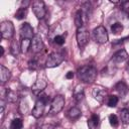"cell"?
I'll return each instance as SVG.
<instances>
[{
    "mask_svg": "<svg viewBox=\"0 0 129 129\" xmlns=\"http://www.w3.org/2000/svg\"><path fill=\"white\" fill-rule=\"evenodd\" d=\"M31 46V39H22L20 42V47H21V51L23 53H26Z\"/></svg>",
    "mask_w": 129,
    "mask_h": 129,
    "instance_id": "cell-26",
    "label": "cell"
},
{
    "mask_svg": "<svg viewBox=\"0 0 129 129\" xmlns=\"http://www.w3.org/2000/svg\"><path fill=\"white\" fill-rule=\"evenodd\" d=\"M0 50H1V56L4 54V48H3V46H1L0 47Z\"/></svg>",
    "mask_w": 129,
    "mask_h": 129,
    "instance_id": "cell-37",
    "label": "cell"
},
{
    "mask_svg": "<svg viewBox=\"0 0 129 129\" xmlns=\"http://www.w3.org/2000/svg\"><path fill=\"white\" fill-rule=\"evenodd\" d=\"M4 99L6 100V102L14 104L18 101L19 96L15 91H13L9 88H5L4 91L2 92V100H4Z\"/></svg>",
    "mask_w": 129,
    "mask_h": 129,
    "instance_id": "cell-11",
    "label": "cell"
},
{
    "mask_svg": "<svg viewBox=\"0 0 129 129\" xmlns=\"http://www.w3.org/2000/svg\"><path fill=\"white\" fill-rule=\"evenodd\" d=\"M93 38L97 43H100V44L106 43L109 39V35H108V32H107L106 28L102 25L97 26L93 30Z\"/></svg>",
    "mask_w": 129,
    "mask_h": 129,
    "instance_id": "cell-6",
    "label": "cell"
},
{
    "mask_svg": "<svg viewBox=\"0 0 129 129\" xmlns=\"http://www.w3.org/2000/svg\"><path fill=\"white\" fill-rule=\"evenodd\" d=\"M30 49L32 50L33 53H39L41 52L43 49H44V44H43V41L41 39V37L39 35H35L32 40H31V46H30Z\"/></svg>",
    "mask_w": 129,
    "mask_h": 129,
    "instance_id": "cell-12",
    "label": "cell"
},
{
    "mask_svg": "<svg viewBox=\"0 0 129 129\" xmlns=\"http://www.w3.org/2000/svg\"><path fill=\"white\" fill-rule=\"evenodd\" d=\"M121 5H122V8L123 10L127 13V15L129 16V1H124V2H121Z\"/></svg>",
    "mask_w": 129,
    "mask_h": 129,
    "instance_id": "cell-34",
    "label": "cell"
},
{
    "mask_svg": "<svg viewBox=\"0 0 129 129\" xmlns=\"http://www.w3.org/2000/svg\"><path fill=\"white\" fill-rule=\"evenodd\" d=\"M76 38H77V42L80 48H83L84 46H86L89 41V31L87 27L83 26V27L77 28Z\"/></svg>",
    "mask_w": 129,
    "mask_h": 129,
    "instance_id": "cell-7",
    "label": "cell"
},
{
    "mask_svg": "<svg viewBox=\"0 0 129 129\" xmlns=\"http://www.w3.org/2000/svg\"><path fill=\"white\" fill-rule=\"evenodd\" d=\"M128 58V53L125 49H119L117 50L113 55H112V58H111V62H113L114 64L116 63H119V62H122L124 60H126Z\"/></svg>",
    "mask_w": 129,
    "mask_h": 129,
    "instance_id": "cell-14",
    "label": "cell"
},
{
    "mask_svg": "<svg viewBox=\"0 0 129 129\" xmlns=\"http://www.w3.org/2000/svg\"><path fill=\"white\" fill-rule=\"evenodd\" d=\"M27 15V8L25 7H20L17 9V11L15 12L14 14V17L18 20H21V19H24Z\"/></svg>",
    "mask_w": 129,
    "mask_h": 129,
    "instance_id": "cell-25",
    "label": "cell"
},
{
    "mask_svg": "<svg viewBox=\"0 0 129 129\" xmlns=\"http://www.w3.org/2000/svg\"><path fill=\"white\" fill-rule=\"evenodd\" d=\"M109 122H110L111 126H113V127H117L119 125V119L115 114L109 115Z\"/></svg>",
    "mask_w": 129,
    "mask_h": 129,
    "instance_id": "cell-32",
    "label": "cell"
},
{
    "mask_svg": "<svg viewBox=\"0 0 129 129\" xmlns=\"http://www.w3.org/2000/svg\"><path fill=\"white\" fill-rule=\"evenodd\" d=\"M66 78L67 79H73L74 78V73L73 72H68V74L66 75Z\"/></svg>",
    "mask_w": 129,
    "mask_h": 129,
    "instance_id": "cell-36",
    "label": "cell"
},
{
    "mask_svg": "<svg viewBox=\"0 0 129 129\" xmlns=\"http://www.w3.org/2000/svg\"><path fill=\"white\" fill-rule=\"evenodd\" d=\"M20 51H21L20 45L18 44V42L16 40H13L11 42V45H10V52H11V54L14 55V56H17Z\"/></svg>",
    "mask_w": 129,
    "mask_h": 129,
    "instance_id": "cell-24",
    "label": "cell"
},
{
    "mask_svg": "<svg viewBox=\"0 0 129 129\" xmlns=\"http://www.w3.org/2000/svg\"><path fill=\"white\" fill-rule=\"evenodd\" d=\"M92 96L95 100H97L100 104H103L105 102V99L107 97V91L105 88L101 86H96L92 90Z\"/></svg>",
    "mask_w": 129,
    "mask_h": 129,
    "instance_id": "cell-10",
    "label": "cell"
},
{
    "mask_svg": "<svg viewBox=\"0 0 129 129\" xmlns=\"http://www.w3.org/2000/svg\"><path fill=\"white\" fill-rule=\"evenodd\" d=\"M114 89H115V91H116L121 97L126 96V95L128 94V92H129V88H128L127 84H126L124 81H119V82L115 85Z\"/></svg>",
    "mask_w": 129,
    "mask_h": 129,
    "instance_id": "cell-15",
    "label": "cell"
},
{
    "mask_svg": "<svg viewBox=\"0 0 129 129\" xmlns=\"http://www.w3.org/2000/svg\"><path fill=\"white\" fill-rule=\"evenodd\" d=\"M78 78L85 84H92L95 82L96 78H97V75H98V72H97V69L94 67V66H90V64H87V66H83L81 67L78 72Z\"/></svg>",
    "mask_w": 129,
    "mask_h": 129,
    "instance_id": "cell-1",
    "label": "cell"
},
{
    "mask_svg": "<svg viewBox=\"0 0 129 129\" xmlns=\"http://www.w3.org/2000/svg\"><path fill=\"white\" fill-rule=\"evenodd\" d=\"M100 123V117L97 114H92L91 117L88 119V127L89 129H98Z\"/></svg>",
    "mask_w": 129,
    "mask_h": 129,
    "instance_id": "cell-18",
    "label": "cell"
},
{
    "mask_svg": "<svg viewBox=\"0 0 129 129\" xmlns=\"http://www.w3.org/2000/svg\"><path fill=\"white\" fill-rule=\"evenodd\" d=\"M81 116H82V112H81V110H80L78 107H72V108L67 112V117H68L70 120H72V121L79 119Z\"/></svg>",
    "mask_w": 129,
    "mask_h": 129,
    "instance_id": "cell-17",
    "label": "cell"
},
{
    "mask_svg": "<svg viewBox=\"0 0 129 129\" xmlns=\"http://www.w3.org/2000/svg\"><path fill=\"white\" fill-rule=\"evenodd\" d=\"M74 21H75V25H76L77 28H80V27H83V26H84L85 18H84V16H83V13H82L81 9L77 10V12L75 13Z\"/></svg>",
    "mask_w": 129,
    "mask_h": 129,
    "instance_id": "cell-20",
    "label": "cell"
},
{
    "mask_svg": "<svg viewBox=\"0 0 129 129\" xmlns=\"http://www.w3.org/2000/svg\"><path fill=\"white\" fill-rule=\"evenodd\" d=\"M32 11L36 18L38 19H43L45 14H46V8L45 4L41 0H35L32 2Z\"/></svg>",
    "mask_w": 129,
    "mask_h": 129,
    "instance_id": "cell-8",
    "label": "cell"
},
{
    "mask_svg": "<svg viewBox=\"0 0 129 129\" xmlns=\"http://www.w3.org/2000/svg\"><path fill=\"white\" fill-rule=\"evenodd\" d=\"M36 129H54V126L51 124H42L41 126L37 127Z\"/></svg>",
    "mask_w": 129,
    "mask_h": 129,
    "instance_id": "cell-35",
    "label": "cell"
},
{
    "mask_svg": "<svg viewBox=\"0 0 129 129\" xmlns=\"http://www.w3.org/2000/svg\"><path fill=\"white\" fill-rule=\"evenodd\" d=\"M11 78V73L10 71L5 68L3 64L0 66V82L1 84H5L6 82H8Z\"/></svg>",
    "mask_w": 129,
    "mask_h": 129,
    "instance_id": "cell-16",
    "label": "cell"
},
{
    "mask_svg": "<svg viewBox=\"0 0 129 129\" xmlns=\"http://www.w3.org/2000/svg\"><path fill=\"white\" fill-rule=\"evenodd\" d=\"M84 97H85V93H84V90L82 87H76V89L74 90V93H73V98L75 100L76 103H80L84 100Z\"/></svg>",
    "mask_w": 129,
    "mask_h": 129,
    "instance_id": "cell-19",
    "label": "cell"
},
{
    "mask_svg": "<svg viewBox=\"0 0 129 129\" xmlns=\"http://www.w3.org/2000/svg\"><path fill=\"white\" fill-rule=\"evenodd\" d=\"M123 29H124V27H123L122 23H120V22H115L111 26V31L114 34H120L123 31Z\"/></svg>",
    "mask_w": 129,
    "mask_h": 129,
    "instance_id": "cell-28",
    "label": "cell"
},
{
    "mask_svg": "<svg viewBox=\"0 0 129 129\" xmlns=\"http://www.w3.org/2000/svg\"><path fill=\"white\" fill-rule=\"evenodd\" d=\"M47 86V79L43 74H38L35 83L32 85L31 87V91L34 95L38 96L41 92H43V90L46 88Z\"/></svg>",
    "mask_w": 129,
    "mask_h": 129,
    "instance_id": "cell-5",
    "label": "cell"
},
{
    "mask_svg": "<svg viewBox=\"0 0 129 129\" xmlns=\"http://www.w3.org/2000/svg\"><path fill=\"white\" fill-rule=\"evenodd\" d=\"M63 58H64V56L61 52L53 51L47 55L45 62H44V66H45V68H49V69L58 67L63 61Z\"/></svg>",
    "mask_w": 129,
    "mask_h": 129,
    "instance_id": "cell-2",
    "label": "cell"
},
{
    "mask_svg": "<svg viewBox=\"0 0 129 129\" xmlns=\"http://www.w3.org/2000/svg\"><path fill=\"white\" fill-rule=\"evenodd\" d=\"M28 67H29V69H30V70H32V71L37 70V69L39 68V64H38L37 59H35V58L30 59V60L28 61Z\"/></svg>",
    "mask_w": 129,
    "mask_h": 129,
    "instance_id": "cell-33",
    "label": "cell"
},
{
    "mask_svg": "<svg viewBox=\"0 0 129 129\" xmlns=\"http://www.w3.org/2000/svg\"><path fill=\"white\" fill-rule=\"evenodd\" d=\"M18 111L21 115H26L27 113H29V105H28V102L26 101V99L22 98L19 102V105H18Z\"/></svg>",
    "mask_w": 129,
    "mask_h": 129,
    "instance_id": "cell-21",
    "label": "cell"
},
{
    "mask_svg": "<svg viewBox=\"0 0 129 129\" xmlns=\"http://www.w3.org/2000/svg\"><path fill=\"white\" fill-rule=\"evenodd\" d=\"M19 33H20V36L22 39H31L32 40V38L35 36L33 28L28 22H24L21 24Z\"/></svg>",
    "mask_w": 129,
    "mask_h": 129,
    "instance_id": "cell-9",
    "label": "cell"
},
{
    "mask_svg": "<svg viewBox=\"0 0 129 129\" xmlns=\"http://www.w3.org/2000/svg\"><path fill=\"white\" fill-rule=\"evenodd\" d=\"M53 41L57 45H62L64 43V41H66V36L63 34H56L53 37Z\"/></svg>",
    "mask_w": 129,
    "mask_h": 129,
    "instance_id": "cell-31",
    "label": "cell"
},
{
    "mask_svg": "<svg viewBox=\"0 0 129 129\" xmlns=\"http://www.w3.org/2000/svg\"><path fill=\"white\" fill-rule=\"evenodd\" d=\"M2 129H6V128H5V127H3V128H2Z\"/></svg>",
    "mask_w": 129,
    "mask_h": 129,
    "instance_id": "cell-39",
    "label": "cell"
},
{
    "mask_svg": "<svg viewBox=\"0 0 129 129\" xmlns=\"http://www.w3.org/2000/svg\"><path fill=\"white\" fill-rule=\"evenodd\" d=\"M64 97L62 95H56L50 102V108H49V114L50 115H56L58 114L64 107Z\"/></svg>",
    "mask_w": 129,
    "mask_h": 129,
    "instance_id": "cell-3",
    "label": "cell"
},
{
    "mask_svg": "<svg viewBox=\"0 0 129 129\" xmlns=\"http://www.w3.org/2000/svg\"><path fill=\"white\" fill-rule=\"evenodd\" d=\"M126 70H127V72H128V74H129V60H128V63H127V68H126Z\"/></svg>",
    "mask_w": 129,
    "mask_h": 129,
    "instance_id": "cell-38",
    "label": "cell"
},
{
    "mask_svg": "<svg viewBox=\"0 0 129 129\" xmlns=\"http://www.w3.org/2000/svg\"><path fill=\"white\" fill-rule=\"evenodd\" d=\"M37 99H38V100H40V101H41V102H42V103H43L45 106H46V105H47L49 102H51L50 97H49L47 94H45L44 92H41V93H40V94L37 96Z\"/></svg>",
    "mask_w": 129,
    "mask_h": 129,
    "instance_id": "cell-30",
    "label": "cell"
},
{
    "mask_svg": "<svg viewBox=\"0 0 129 129\" xmlns=\"http://www.w3.org/2000/svg\"><path fill=\"white\" fill-rule=\"evenodd\" d=\"M81 11L83 13L84 18H86V20L89 19L90 14H91V11H92V5H91V3L90 2H85L82 5V7H81Z\"/></svg>",
    "mask_w": 129,
    "mask_h": 129,
    "instance_id": "cell-22",
    "label": "cell"
},
{
    "mask_svg": "<svg viewBox=\"0 0 129 129\" xmlns=\"http://www.w3.org/2000/svg\"><path fill=\"white\" fill-rule=\"evenodd\" d=\"M15 32L14 29V25L11 21L5 20L2 21L0 24V33H1V37L4 39H10L13 37Z\"/></svg>",
    "mask_w": 129,
    "mask_h": 129,
    "instance_id": "cell-4",
    "label": "cell"
},
{
    "mask_svg": "<svg viewBox=\"0 0 129 129\" xmlns=\"http://www.w3.org/2000/svg\"><path fill=\"white\" fill-rule=\"evenodd\" d=\"M23 127V121L20 118H15L11 121L10 128L11 129H22Z\"/></svg>",
    "mask_w": 129,
    "mask_h": 129,
    "instance_id": "cell-27",
    "label": "cell"
},
{
    "mask_svg": "<svg viewBox=\"0 0 129 129\" xmlns=\"http://www.w3.org/2000/svg\"><path fill=\"white\" fill-rule=\"evenodd\" d=\"M44 108H45V105H44L40 100L37 99V101L35 102V105H34L32 111H31V115H32L35 119L40 118V117L43 115V113H44Z\"/></svg>",
    "mask_w": 129,
    "mask_h": 129,
    "instance_id": "cell-13",
    "label": "cell"
},
{
    "mask_svg": "<svg viewBox=\"0 0 129 129\" xmlns=\"http://www.w3.org/2000/svg\"><path fill=\"white\" fill-rule=\"evenodd\" d=\"M119 102V98L115 95H110L108 96V99H107V105L109 107H116V105L118 104Z\"/></svg>",
    "mask_w": 129,
    "mask_h": 129,
    "instance_id": "cell-29",
    "label": "cell"
},
{
    "mask_svg": "<svg viewBox=\"0 0 129 129\" xmlns=\"http://www.w3.org/2000/svg\"><path fill=\"white\" fill-rule=\"evenodd\" d=\"M120 119L123 124H129V108H124L120 111Z\"/></svg>",
    "mask_w": 129,
    "mask_h": 129,
    "instance_id": "cell-23",
    "label": "cell"
}]
</instances>
